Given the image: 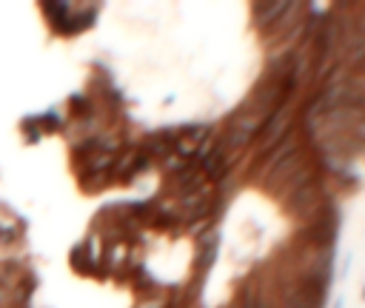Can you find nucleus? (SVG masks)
<instances>
[{
  "label": "nucleus",
  "mask_w": 365,
  "mask_h": 308,
  "mask_svg": "<svg viewBox=\"0 0 365 308\" xmlns=\"http://www.w3.org/2000/svg\"><path fill=\"white\" fill-rule=\"evenodd\" d=\"M203 166H206V171H208V177H211V180H220L223 174H226V166H228V163H226V157H223L220 151H208Z\"/></svg>",
  "instance_id": "nucleus-1"
},
{
  "label": "nucleus",
  "mask_w": 365,
  "mask_h": 308,
  "mask_svg": "<svg viewBox=\"0 0 365 308\" xmlns=\"http://www.w3.org/2000/svg\"><path fill=\"white\" fill-rule=\"evenodd\" d=\"M71 109H74V111H86V109H89V100L83 97V94H74V97H71Z\"/></svg>",
  "instance_id": "nucleus-2"
},
{
  "label": "nucleus",
  "mask_w": 365,
  "mask_h": 308,
  "mask_svg": "<svg viewBox=\"0 0 365 308\" xmlns=\"http://www.w3.org/2000/svg\"><path fill=\"white\" fill-rule=\"evenodd\" d=\"M243 308H266V306H263V303H260V297L254 294V297H248V300H246V306H243Z\"/></svg>",
  "instance_id": "nucleus-3"
},
{
  "label": "nucleus",
  "mask_w": 365,
  "mask_h": 308,
  "mask_svg": "<svg viewBox=\"0 0 365 308\" xmlns=\"http://www.w3.org/2000/svg\"><path fill=\"white\" fill-rule=\"evenodd\" d=\"M334 308H346V297H337V303H334Z\"/></svg>",
  "instance_id": "nucleus-4"
},
{
  "label": "nucleus",
  "mask_w": 365,
  "mask_h": 308,
  "mask_svg": "<svg viewBox=\"0 0 365 308\" xmlns=\"http://www.w3.org/2000/svg\"><path fill=\"white\" fill-rule=\"evenodd\" d=\"M360 297H363V303H365V286H363V294H360Z\"/></svg>",
  "instance_id": "nucleus-5"
},
{
  "label": "nucleus",
  "mask_w": 365,
  "mask_h": 308,
  "mask_svg": "<svg viewBox=\"0 0 365 308\" xmlns=\"http://www.w3.org/2000/svg\"><path fill=\"white\" fill-rule=\"evenodd\" d=\"M3 231H6V229H3V226H0V240H3Z\"/></svg>",
  "instance_id": "nucleus-6"
},
{
  "label": "nucleus",
  "mask_w": 365,
  "mask_h": 308,
  "mask_svg": "<svg viewBox=\"0 0 365 308\" xmlns=\"http://www.w3.org/2000/svg\"><path fill=\"white\" fill-rule=\"evenodd\" d=\"M360 66H363V69H365V60H363V63H360Z\"/></svg>",
  "instance_id": "nucleus-7"
}]
</instances>
